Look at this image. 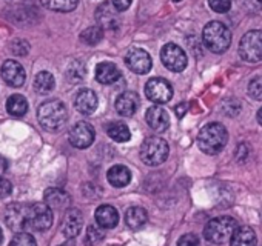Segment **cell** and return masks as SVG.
<instances>
[{
	"label": "cell",
	"mask_w": 262,
	"mask_h": 246,
	"mask_svg": "<svg viewBox=\"0 0 262 246\" xmlns=\"http://www.w3.org/2000/svg\"><path fill=\"white\" fill-rule=\"evenodd\" d=\"M228 142V133L227 128L217 121L208 123L205 125L198 136V146L202 153L208 156H214L221 153Z\"/></svg>",
	"instance_id": "1"
},
{
	"label": "cell",
	"mask_w": 262,
	"mask_h": 246,
	"mask_svg": "<svg viewBox=\"0 0 262 246\" xmlns=\"http://www.w3.org/2000/svg\"><path fill=\"white\" fill-rule=\"evenodd\" d=\"M37 118L47 131H59L68 120V111L60 100H48L39 106Z\"/></svg>",
	"instance_id": "2"
},
{
	"label": "cell",
	"mask_w": 262,
	"mask_h": 246,
	"mask_svg": "<svg viewBox=\"0 0 262 246\" xmlns=\"http://www.w3.org/2000/svg\"><path fill=\"white\" fill-rule=\"evenodd\" d=\"M202 42L214 54L225 53L231 45V33L222 22H210L202 31Z\"/></svg>",
	"instance_id": "3"
},
{
	"label": "cell",
	"mask_w": 262,
	"mask_h": 246,
	"mask_svg": "<svg viewBox=\"0 0 262 246\" xmlns=\"http://www.w3.org/2000/svg\"><path fill=\"white\" fill-rule=\"evenodd\" d=\"M237 229V222L230 215H222L210 220L204 228V237L216 244H221L233 237Z\"/></svg>",
	"instance_id": "4"
},
{
	"label": "cell",
	"mask_w": 262,
	"mask_h": 246,
	"mask_svg": "<svg viewBox=\"0 0 262 246\" xmlns=\"http://www.w3.org/2000/svg\"><path fill=\"white\" fill-rule=\"evenodd\" d=\"M170 154L168 143L161 137H147L141 145V159L148 166H159L162 165Z\"/></svg>",
	"instance_id": "5"
},
{
	"label": "cell",
	"mask_w": 262,
	"mask_h": 246,
	"mask_svg": "<svg viewBox=\"0 0 262 246\" xmlns=\"http://www.w3.org/2000/svg\"><path fill=\"white\" fill-rule=\"evenodd\" d=\"M239 56L244 62H262V31L254 30L244 34L239 43Z\"/></svg>",
	"instance_id": "6"
},
{
	"label": "cell",
	"mask_w": 262,
	"mask_h": 246,
	"mask_svg": "<svg viewBox=\"0 0 262 246\" xmlns=\"http://www.w3.org/2000/svg\"><path fill=\"white\" fill-rule=\"evenodd\" d=\"M53 225V211L47 203L28 205L27 214V228L33 231H47Z\"/></svg>",
	"instance_id": "7"
},
{
	"label": "cell",
	"mask_w": 262,
	"mask_h": 246,
	"mask_svg": "<svg viewBox=\"0 0 262 246\" xmlns=\"http://www.w3.org/2000/svg\"><path fill=\"white\" fill-rule=\"evenodd\" d=\"M161 60L164 63V66L173 72H181L187 68V54L185 51L174 43H167L162 51H161Z\"/></svg>",
	"instance_id": "8"
},
{
	"label": "cell",
	"mask_w": 262,
	"mask_h": 246,
	"mask_svg": "<svg viewBox=\"0 0 262 246\" xmlns=\"http://www.w3.org/2000/svg\"><path fill=\"white\" fill-rule=\"evenodd\" d=\"M145 94H147V97L153 103L164 105V103H167V102L171 100V97H173V88H171V85H170L168 80L155 77V79H150L147 82V85H145Z\"/></svg>",
	"instance_id": "9"
},
{
	"label": "cell",
	"mask_w": 262,
	"mask_h": 246,
	"mask_svg": "<svg viewBox=\"0 0 262 246\" xmlns=\"http://www.w3.org/2000/svg\"><path fill=\"white\" fill-rule=\"evenodd\" d=\"M94 128L88 121H77L70 130V142L74 148L85 150L93 145L94 142Z\"/></svg>",
	"instance_id": "10"
},
{
	"label": "cell",
	"mask_w": 262,
	"mask_h": 246,
	"mask_svg": "<svg viewBox=\"0 0 262 246\" xmlns=\"http://www.w3.org/2000/svg\"><path fill=\"white\" fill-rule=\"evenodd\" d=\"M125 63L136 74H147V72H150V69L153 66L150 54L141 48H135V50L128 51V54L125 56Z\"/></svg>",
	"instance_id": "11"
},
{
	"label": "cell",
	"mask_w": 262,
	"mask_h": 246,
	"mask_svg": "<svg viewBox=\"0 0 262 246\" xmlns=\"http://www.w3.org/2000/svg\"><path fill=\"white\" fill-rule=\"evenodd\" d=\"M28 205H11L5 212V222L8 228L14 232H22L27 228Z\"/></svg>",
	"instance_id": "12"
},
{
	"label": "cell",
	"mask_w": 262,
	"mask_h": 246,
	"mask_svg": "<svg viewBox=\"0 0 262 246\" xmlns=\"http://www.w3.org/2000/svg\"><path fill=\"white\" fill-rule=\"evenodd\" d=\"M2 77L4 80L13 86V88H19L25 83L27 80V72L24 69V66L16 62V60H7L2 65Z\"/></svg>",
	"instance_id": "13"
},
{
	"label": "cell",
	"mask_w": 262,
	"mask_h": 246,
	"mask_svg": "<svg viewBox=\"0 0 262 246\" xmlns=\"http://www.w3.org/2000/svg\"><path fill=\"white\" fill-rule=\"evenodd\" d=\"M145 120H147V123H148V127H150L153 131H156V133H164V131H167V128L170 127V115H168V112H167L162 106H159V105H155V106H151V108L147 111Z\"/></svg>",
	"instance_id": "14"
},
{
	"label": "cell",
	"mask_w": 262,
	"mask_h": 246,
	"mask_svg": "<svg viewBox=\"0 0 262 246\" xmlns=\"http://www.w3.org/2000/svg\"><path fill=\"white\" fill-rule=\"evenodd\" d=\"M83 226V217L82 212L79 209H68L63 222H62V232L67 238H74L79 235V232L82 231Z\"/></svg>",
	"instance_id": "15"
},
{
	"label": "cell",
	"mask_w": 262,
	"mask_h": 246,
	"mask_svg": "<svg viewBox=\"0 0 262 246\" xmlns=\"http://www.w3.org/2000/svg\"><path fill=\"white\" fill-rule=\"evenodd\" d=\"M139 108V95L133 91H125L116 99V111L120 115L131 117Z\"/></svg>",
	"instance_id": "16"
},
{
	"label": "cell",
	"mask_w": 262,
	"mask_h": 246,
	"mask_svg": "<svg viewBox=\"0 0 262 246\" xmlns=\"http://www.w3.org/2000/svg\"><path fill=\"white\" fill-rule=\"evenodd\" d=\"M94 217H96L97 226H100L102 229H111L119 223V212L111 205H100L96 209Z\"/></svg>",
	"instance_id": "17"
},
{
	"label": "cell",
	"mask_w": 262,
	"mask_h": 246,
	"mask_svg": "<svg viewBox=\"0 0 262 246\" xmlns=\"http://www.w3.org/2000/svg\"><path fill=\"white\" fill-rule=\"evenodd\" d=\"M74 106L82 114H93L97 108V95L91 89H80L76 94Z\"/></svg>",
	"instance_id": "18"
},
{
	"label": "cell",
	"mask_w": 262,
	"mask_h": 246,
	"mask_svg": "<svg viewBox=\"0 0 262 246\" xmlns=\"http://www.w3.org/2000/svg\"><path fill=\"white\" fill-rule=\"evenodd\" d=\"M43 199H45V203L51 209H57V211L67 209L70 206V203H71L70 195L63 189H59V188H50V189H47Z\"/></svg>",
	"instance_id": "19"
},
{
	"label": "cell",
	"mask_w": 262,
	"mask_h": 246,
	"mask_svg": "<svg viewBox=\"0 0 262 246\" xmlns=\"http://www.w3.org/2000/svg\"><path fill=\"white\" fill-rule=\"evenodd\" d=\"M120 79L119 68L111 62H102L96 66V80L102 85H111Z\"/></svg>",
	"instance_id": "20"
},
{
	"label": "cell",
	"mask_w": 262,
	"mask_h": 246,
	"mask_svg": "<svg viewBox=\"0 0 262 246\" xmlns=\"http://www.w3.org/2000/svg\"><path fill=\"white\" fill-rule=\"evenodd\" d=\"M106 179L111 186L114 188H123L131 182V173L123 165H114L108 169Z\"/></svg>",
	"instance_id": "21"
},
{
	"label": "cell",
	"mask_w": 262,
	"mask_h": 246,
	"mask_svg": "<svg viewBox=\"0 0 262 246\" xmlns=\"http://www.w3.org/2000/svg\"><path fill=\"white\" fill-rule=\"evenodd\" d=\"M148 220V212L141 206H131L125 212V223L131 229L142 228Z\"/></svg>",
	"instance_id": "22"
},
{
	"label": "cell",
	"mask_w": 262,
	"mask_h": 246,
	"mask_svg": "<svg viewBox=\"0 0 262 246\" xmlns=\"http://www.w3.org/2000/svg\"><path fill=\"white\" fill-rule=\"evenodd\" d=\"M96 17H97V22H99V27L103 30V28H108V30H114L117 28L119 25V19L116 16V13L113 11V7L108 5V4H103L97 8L96 11Z\"/></svg>",
	"instance_id": "23"
},
{
	"label": "cell",
	"mask_w": 262,
	"mask_h": 246,
	"mask_svg": "<svg viewBox=\"0 0 262 246\" xmlns=\"http://www.w3.org/2000/svg\"><path fill=\"white\" fill-rule=\"evenodd\" d=\"M256 234L248 226H241L234 231L230 246H256Z\"/></svg>",
	"instance_id": "24"
},
{
	"label": "cell",
	"mask_w": 262,
	"mask_h": 246,
	"mask_svg": "<svg viewBox=\"0 0 262 246\" xmlns=\"http://www.w3.org/2000/svg\"><path fill=\"white\" fill-rule=\"evenodd\" d=\"M106 134L110 139H113L117 143H123L128 142L131 139V133L129 128L125 125L123 121H113L106 127Z\"/></svg>",
	"instance_id": "25"
},
{
	"label": "cell",
	"mask_w": 262,
	"mask_h": 246,
	"mask_svg": "<svg viewBox=\"0 0 262 246\" xmlns=\"http://www.w3.org/2000/svg\"><path fill=\"white\" fill-rule=\"evenodd\" d=\"M56 80L54 76L48 71H42L34 77V89L39 94H48L54 89Z\"/></svg>",
	"instance_id": "26"
},
{
	"label": "cell",
	"mask_w": 262,
	"mask_h": 246,
	"mask_svg": "<svg viewBox=\"0 0 262 246\" xmlns=\"http://www.w3.org/2000/svg\"><path fill=\"white\" fill-rule=\"evenodd\" d=\"M7 111L14 117H22L28 111V102L20 94H13L7 102Z\"/></svg>",
	"instance_id": "27"
},
{
	"label": "cell",
	"mask_w": 262,
	"mask_h": 246,
	"mask_svg": "<svg viewBox=\"0 0 262 246\" xmlns=\"http://www.w3.org/2000/svg\"><path fill=\"white\" fill-rule=\"evenodd\" d=\"M42 5L51 11H57V13H70L73 10H76L79 0H40Z\"/></svg>",
	"instance_id": "28"
},
{
	"label": "cell",
	"mask_w": 262,
	"mask_h": 246,
	"mask_svg": "<svg viewBox=\"0 0 262 246\" xmlns=\"http://www.w3.org/2000/svg\"><path fill=\"white\" fill-rule=\"evenodd\" d=\"M103 37V30L100 27H90L80 34V40L86 45H97Z\"/></svg>",
	"instance_id": "29"
},
{
	"label": "cell",
	"mask_w": 262,
	"mask_h": 246,
	"mask_svg": "<svg viewBox=\"0 0 262 246\" xmlns=\"http://www.w3.org/2000/svg\"><path fill=\"white\" fill-rule=\"evenodd\" d=\"M103 237H105V234H103L102 228H100V226L91 225V226H88V229H86L85 243H86L88 246H94V244L100 243V241L103 240Z\"/></svg>",
	"instance_id": "30"
},
{
	"label": "cell",
	"mask_w": 262,
	"mask_h": 246,
	"mask_svg": "<svg viewBox=\"0 0 262 246\" xmlns=\"http://www.w3.org/2000/svg\"><path fill=\"white\" fill-rule=\"evenodd\" d=\"M10 246H37L34 237L28 232H17L11 240Z\"/></svg>",
	"instance_id": "31"
},
{
	"label": "cell",
	"mask_w": 262,
	"mask_h": 246,
	"mask_svg": "<svg viewBox=\"0 0 262 246\" xmlns=\"http://www.w3.org/2000/svg\"><path fill=\"white\" fill-rule=\"evenodd\" d=\"M85 77V66L80 62H74L68 68V79L71 82H80Z\"/></svg>",
	"instance_id": "32"
},
{
	"label": "cell",
	"mask_w": 262,
	"mask_h": 246,
	"mask_svg": "<svg viewBox=\"0 0 262 246\" xmlns=\"http://www.w3.org/2000/svg\"><path fill=\"white\" fill-rule=\"evenodd\" d=\"M248 94L254 100H262V77H254L248 83Z\"/></svg>",
	"instance_id": "33"
},
{
	"label": "cell",
	"mask_w": 262,
	"mask_h": 246,
	"mask_svg": "<svg viewBox=\"0 0 262 246\" xmlns=\"http://www.w3.org/2000/svg\"><path fill=\"white\" fill-rule=\"evenodd\" d=\"M208 5L213 11L224 14L227 11H230L231 8V0H208Z\"/></svg>",
	"instance_id": "34"
},
{
	"label": "cell",
	"mask_w": 262,
	"mask_h": 246,
	"mask_svg": "<svg viewBox=\"0 0 262 246\" xmlns=\"http://www.w3.org/2000/svg\"><path fill=\"white\" fill-rule=\"evenodd\" d=\"M237 4L247 13H257L262 8V0H237Z\"/></svg>",
	"instance_id": "35"
},
{
	"label": "cell",
	"mask_w": 262,
	"mask_h": 246,
	"mask_svg": "<svg viewBox=\"0 0 262 246\" xmlns=\"http://www.w3.org/2000/svg\"><path fill=\"white\" fill-rule=\"evenodd\" d=\"M178 246H201V241L194 234H184L178 240Z\"/></svg>",
	"instance_id": "36"
},
{
	"label": "cell",
	"mask_w": 262,
	"mask_h": 246,
	"mask_svg": "<svg viewBox=\"0 0 262 246\" xmlns=\"http://www.w3.org/2000/svg\"><path fill=\"white\" fill-rule=\"evenodd\" d=\"M13 191V185L7 180V179H2L0 177V199H5L11 194Z\"/></svg>",
	"instance_id": "37"
},
{
	"label": "cell",
	"mask_w": 262,
	"mask_h": 246,
	"mask_svg": "<svg viewBox=\"0 0 262 246\" xmlns=\"http://www.w3.org/2000/svg\"><path fill=\"white\" fill-rule=\"evenodd\" d=\"M111 2H113V7L116 8V11H125L129 8L133 0H111Z\"/></svg>",
	"instance_id": "38"
},
{
	"label": "cell",
	"mask_w": 262,
	"mask_h": 246,
	"mask_svg": "<svg viewBox=\"0 0 262 246\" xmlns=\"http://www.w3.org/2000/svg\"><path fill=\"white\" fill-rule=\"evenodd\" d=\"M7 169H8V160H7L5 157L0 156V176L5 174V173H7Z\"/></svg>",
	"instance_id": "39"
},
{
	"label": "cell",
	"mask_w": 262,
	"mask_h": 246,
	"mask_svg": "<svg viewBox=\"0 0 262 246\" xmlns=\"http://www.w3.org/2000/svg\"><path fill=\"white\" fill-rule=\"evenodd\" d=\"M184 109H187V103H181V105L176 108V111H178V115H179V117H184Z\"/></svg>",
	"instance_id": "40"
},
{
	"label": "cell",
	"mask_w": 262,
	"mask_h": 246,
	"mask_svg": "<svg viewBox=\"0 0 262 246\" xmlns=\"http://www.w3.org/2000/svg\"><path fill=\"white\" fill-rule=\"evenodd\" d=\"M60 246H76V244H74L73 238H68V241H65V243H63V244H60Z\"/></svg>",
	"instance_id": "41"
},
{
	"label": "cell",
	"mask_w": 262,
	"mask_h": 246,
	"mask_svg": "<svg viewBox=\"0 0 262 246\" xmlns=\"http://www.w3.org/2000/svg\"><path fill=\"white\" fill-rule=\"evenodd\" d=\"M257 121L260 123V125H262V108L257 111Z\"/></svg>",
	"instance_id": "42"
},
{
	"label": "cell",
	"mask_w": 262,
	"mask_h": 246,
	"mask_svg": "<svg viewBox=\"0 0 262 246\" xmlns=\"http://www.w3.org/2000/svg\"><path fill=\"white\" fill-rule=\"evenodd\" d=\"M2 240H4V232H2V229H0V243H2Z\"/></svg>",
	"instance_id": "43"
}]
</instances>
